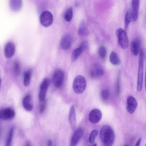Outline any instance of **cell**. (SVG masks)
Masks as SVG:
<instances>
[{
    "label": "cell",
    "instance_id": "1",
    "mask_svg": "<svg viewBox=\"0 0 146 146\" xmlns=\"http://www.w3.org/2000/svg\"><path fill=\"white\" fill-rule=\"evenodd\" d=\"M100 138L104 145L110 146L115 139V134L113 129L110 125H104L101 127L100 132Z\"/></svg>",
    "mask_w": 146,
    "mask_h": 146
},
{
    "label": "cell",
    "instance_id": "2",
    "mask_svg": "<svg viewBox=\"0 0 146 146\" xmlns=\"http://www.w3.org/2000/svg\"><path fill=\"white\" fill-rule=\"evenodd\" d=\"M139 54L137 89L138 92H140L142 90L143 80L144 53L143 50V49H140Z\"/></svg>",
    "mask_w": 146,
    "mask_h": 146
},
{
    "label": "cell",
    "instance_id": "3",
    "mask_svg": "<svg viewBox=\"0 0 146 146\" xmlns=\"http://www.w3.org/2000/svg\"><path fill=\"white\" fill-rule=\"evenodd\" d=\"M86 82L85 78L83 76L79 75L74 79L72 88L74 92L77 94L82 93L86 89Z\"/></svg>",
    "mask_w": 146,
    "mask_h": 146
},
{
    "label": "cell",
    "instance_id": "4",
    "mask_svg": "<svg viewBox=\"0 0 146 146\" xmlns=\"http://www.w3.org/2000/svg\"><path fill=\"white\" fill-rule=\"evenodd\" d=\"M116 34L120 46L123 49H126L128 46L129 40L126 31L119 28L116 30Z\"/></svg>",
    "mask_w": 146,
    "mask_h": 146
},
{
    "label": "cell",
    "instance_id": "5",
    "mask_svg": "<svg viewBox=\"0 0 146 146\" xmlns=\"http://www.w3.org/2000/svg\"><path fill=\"white\" fill-rule=\"evenodd\" d=\"M41 25L45 27L50 26L53 21V16L52 14L48 11H44L40 14L39 18Z\"/></svg>",
    "mask_w": 146,
    "mask_h": 146
},
{
    "label": "cell",
    "instance_id": "6",
    "mask_svg": "<svg viewBox=\"0 0 146 146\" xmlns=\"http://www.w3.org/2000/svg\"><path fill=\"white\" fill-rule=\"evenodd\" d=\"M50 81L47 78H44L42 81L40 86L38 94L40 101L42 102L45 99L47 90L50 86Z\"/></svg>",
    "mask_w": 146,
    "mask_h": 146
},
{
    "label": "cell",
    "instance_id": "7",
    "mask_svg": "<svg viewBox=\"0 0 146 146\" xmlns=\"http://www.w3.org/2000/svg\"><path fill=\"white\" fill-rule=\"evenodd\" d=\"M64 74L60 69L56 70L53 74L52 80L54 85L57 88L62 85L64 80Z\"/></svg>",
    "mask_w": 146,
    "mask_h": 146
},
{
    "label": "cell",
    "instance_id": "8",
    "mask_svg": "<svg viewBox=\"0 0 146 146\" xmlns=\"http://www.w3.org/2000/svg\"><path fill=\"white\" fill-rule=\"evenodd\" d=\"M104 74V70L102 66L98 63L92 65L90 70V75L93 78L102 76Z\"/></svg>",
    "mask_w": 146,
    "mask_h": 146
},
{
    "label": "cell",
    "instance_id": "9",
    "mask_svg": "<svg viewBox=\"0 0 146 146\" xmlns=\"http://www.w3.org/2000/svg\"><path fill=\"white\" fill-rule=\"evenodd\" d=\"M102 116V113L99 109H94L90 111L89 114L88 119L91 123H96L100 121Z\"/></svg>",
    "mask_w": 146,
    "mask_h": 146
},
{
    "label": "cell",
    "instance_id": "10",
    "mask_svg": "<svg viewBox=\"0 0 146 146\" xmlns=\"http://www.w3.org/2000/svg\"><path fill=\"white\" fill-rule=\"evenodd\" d=\"M137 106V102L135 98L132 96H129L127 100L126 109L128 112L131 114L133 113Z\"/></svg>",
    "mask_w": 146,
    "mask_h": 146
},
{
    "label": "cell",
    "instance_id": "11",
    "mask_svg": "<svg viewBox=\"0 0 146 146\" xmlns=\"http://www.w3.org/2000/svg\"><path fill=\"white\" fill-rule=\"evenodd\" d=\"M15 115L14 110L10 108L1 110L0 111V118L3 120H10L13 118Z\"/></svg>",
    "mask_w": 146,
    "mask_h": 146
},
{
    "label": "cell",
    "instance_id": "12",
    "mask_svg": "<svg viewBox=\"0 0 146 146\" xmlns=\"http://www.w3.org/2000/svg\"><path fill=\"white\" fill-rule=\"evenodd\" d=\"M72 42L71 36L69 34H66L63 36L60 41V46L64 50L69 49L71 47Z\"/></svg>",
    "mask_w": 146,
    "mask_h": 146
},
{
    "label": "cell",
    "instance_id": "13",
    "mask_svg": "<svg viewBox=\"0 0 146 146\" xmlns=\"http://www.w3.org/2000/svg\"><path fill=\"white\" fill-rule=\"evenodd\" d=\"M83 134V129L81 128L76 129L73 134L70 141L71 145L75 146L78 143Z\"/></svg>",
    "mask_w": 146,
    "mask_h": 146
},
{
    "label": "cell",
    "instance_id": "14",
    "mask_svg": "<svg viewBox=\"0 0 146 146\" xmlns=\"http://www.w3.org/2000/svg\"><path fill=\"white\" fill-rule=\"evenodd\" d=\"M15 48L14 44L12 42H9L5 45L4 50V54L7 58H10L14 54Z\"/></svg>",
    "mask_w": 146,
    "mask_h": 146
},
{
    "label": "cell",
    "instance_id": "15",
    "mask_svg": "<svg viewBox=\"0 0 146 146\" xmlns=\"http://www.w3.org/2000/svg\"><path fill=\"white\" fill-rule=\"evenodd\" d=\"M140 0H132L131 13L133 20L136 21L138 17Z\"/></svg>",
    "mask_w": 146,
    "mask_h": 146
},
{
    "label": "cell",
    "instance_id": "16",
    "mask_svg": "<svg viewBox=\"0 0 146 146\" xmlns=\"http://www.w3.org/2000/svg\"><path fill=\"white\" fill-rule=\"evenodd\" d=\"M140 49V41L138 38L133 40L130 45V50L132 54L134 56H137L139 53Z\"/></svg>",
    "mask_w": 146,
    "mask_h": 146
},
{
    "label": "cell",
    "instance_id": "17",
    "mask_svg": "<svg viewBox=\"0 0 146 146\" xmlns=\"http://www.w3.org/2000/svg\"><path fill=\"white\" fill-rule=\"evenodd\" d=\"M69 120L71 128L73 129H74L76 125V116L75 109L73 106L71 107L70 109Z\"/></svg>",
    "mask_w": 146,
    "mask_h": 146
},
{
    "label": "cell",
    "instance_id": "18",
    "mask_svg": "<svg viewBox=\"0 0 146 146\" xmlns=\"http://www.w3.org/2000/svg\"><path fill=\"white\" fill-rule=\"evenodd\" d=\"M22 104L24 109L28 111H30L33 109L31 103V97L29 94L26 95L23 98Z\"/></svg>",
    "mask_w": 146,
    "mask_h": 146
},
{
    "label": "cell",
    "instance_id": "19",
    "mask_svg": "<svg viewBox=\"0 0 146 146\" xmlns=\"http://www.w3.org/2000/svg\"><path fill=\"white\" fill-rule=\"evenodd\" d=\"M10 7L13 11L17 12L21 9L22 6V0H10Z\"/></svg>",
    "mask_w": 146,
    "mask_h": 146
},
{
    "label": "cell",
    "instance_id": "20",
    "mask_svg": "<svg viewBox=\"0 0 146 146\" xmlns=\"http://www.w3.org/2000/svg\"><path fill=\"white\" fill-rule=\"evenodd\" d=\"M32 70L28 69L24 72L23 74V84L25 86H28L30 84L32 75Z\"/></svg>",
    "mask_w": 146,
    "mask_h": 146
},
{
    "label": "cell",
    "instance_id": "21",
    "mask_svg": "<svg viewBox=\"0 0 146 146\" xmlns=\"http://www.w3.org/2000/svg\"><path fill=\"white\" fill-rule=\"evenodd\" d=\"M110 59L111 63L114 65H117L120 63V59L117 54L114 51H112L110 53Z\"/></svg>",
    "mask_w": 146,
    "mask_h": 146
},
{
    "label": "cell",
    "instance_id": "22",
    "mask_svg": "<svg viewBox=\"0 0 146 146\" xmlns=\"http://www.w3.org/2000/svg\"><path fill=\"white\" fill-rule=\"evenodd\" d=\"M133 20V17L131 10H128L127 12L125 19V30H127L128 26Z\"/></svg>",
    "mask_w": 146,
    "mask_h": 146
},
{
    "label": "cell",
    "instance_id": "23",
    "mask_svg": "<svg viewBox=\"0 0 146 146\" xmlns=\"http://www.w3.org/2000/svg\"><path fill=\"white\" fill-rule=\"evenodd\" d=\"M83 51V49L80 47L74 49L71 55L72 61H75L81 54Z\"/></svg>",
    "mask_w": 146,
    "mask_h": 146
},
{
    "label": "cell",
    "instance_id": "24",
    "mask_svg": "<svg viewBox=\"0 0 146 146\" xmlns=\"http://www.w3.org/2000/svg\"><path fill=\"white\" fill-rule=\"evenodd\" d=\"M14 132V128L12 127L10 129L8 134L7 137L6 143V145L10 146L11 145Z\"/></svg>",
    "mask_w": 146,
    "mask_h": 146
},
{
    "label": "cell",
    "instance_id": "25",
    "mask_svg": "<svg viewBox=\"0 0 146 146\" xmlns=\"http://www.w3.org/2000/svg\"><path fill=\"white\" fill-rule=\"evenodd\" d=\"M13 69L14 74L16 76H19L21 72V66L19 62L17 61L14 62Z\"/></svg>",
    "mask_w": 146,
    "mask_h": 146
},
{
    "label": "cell",
    "instance_id": "26",
    "mask_svg": "<svg viewBox=\"0 0 146 146\" xmlns=\"http://www.w3.org/2000/svg\"><path fill=\"white\" fill-rule=\"evenodd\" d=\"M73 16V10L71 7L68 9L66 11L64 15V19L65 20L69 22L71 20Z\"/></svg>",
    "mask_w": 146,
    "mask_h": 146
},
{
    "label": "cell",
    "instance_id": "27",
    "mask_svg": "<svg viewBox=\"0 0 146 146\" xmlns=\"http://www.w3.org/2000/svg\"><path fill=\"white\" fill-rule=\"evenodd\" d=\"M98 133V131L96 129L93 130L91 132L89 138V141L91 144H93Z\"/></svg>",
    "mask_w": 146,
    "mask_h": 146
},
{
    "label": "cell",
    "instance_id": "28",
    "mask_svg": "<svg viewBox=\"0 0 146 146\" xmlns=\"http://www.w3.org/2000/svg\"><path fill=\"white\" fill-rule=\"evenodd\" d=\"M99 56L102 58H104L106 55L107 50L106 48L104 46H100L98 49Z\"/></svg>",
    "mask_w": 146,
    "mask_h": 146
},
{
    "label": "cell",
    "instance_id": "29",
    "mask_svg": "<svg viewBox=\"0 0 146 146\" xmlns=\"http://www.w3.org/2000/svg\"><path fill=\"white\" fill-rule=\"evenodd\" d=\"M86 26L84 21H82L80 23L78 30V34L79 35H82L84 33Z\"/></svg>",
    "mask_w": 146,
    "mask_h": 146
},
{
    "label": "cell",
    "instance_id": "30",
    "mask_svg": "<svg viewBox=\"0 0 146 146\" xmlns=\"http://www.w3.org/2000/svg\"><path fill=\"white\" fill-rule=\"evenodd\" d=\"M101 96L102 99L106 100L108 99L110 96V93L107 90H103L101 93Z\"/></svg>",
    "mask_w": 146,
    "mask_h": 146
},
{
    "label": "cell",
    "instance_id": "31",
    "mask_svg": "<svg viewBox=\"0 0 146 146\" xmlns=\"http://www.w3.org/2000/svg\"><path fill=\"white\" fill-rule=\"evenodd\" d=\"M121 90V86L120 81L119 78L117 80L116 86H115V92L116 93L117 95H119L120 92Z\"/></svg>",
    "mask_w": 146,
    "mask_h": 146
},
{
    "label": "cell",
    "instance_id": "32",
    "mask_svg": "<svg viewBox=\"0 0 146 146\" xmlns=\"http://www.w3.org/2000/svg\"><path fill=\"white\" fill-rule=\"evenodd\" d=\"M88 42L86 40H85L82 41L80 43L79 46L82 48L84 51L88 46Z\"/></svg>",
    "mask_w": 146,
    "mask_h": 146
},
{
    "label": "cell",
    "instance_id": "33",
    "mask_svg": "<svg viewBox=\"0 0 146 146\" xmlns=\"http://www.w3.org/2000/svg\"><path fill=\"white\" fill-rule=\"evenodd\" d=\"M41 102H42L40 104V113H42L43 112L45 109L46 104V101L45 100Z\"/></svg>",
    "mask_w": 146,
    "mask_h": 146
},
{
    "label": "cell",
    "instance_id": "34",
    "mask_svg": "<svg viewBox=\"0 0 146 146\" xmlns=\"http://www.w3.org/2000/svg\"><path fill=\"white\" fill-rule=\"evenodd\" d=\"M141 138H139L138 139L136 144L135 145V146H139L140 145V143H141Z\"/></svg>",
    "mask_w": 146,
    "mask_h": 146
},
{
    "label": "cell",
    "instance_id": "35",
    "mask_svg": "<svg viewBox=\"0 0 146 146\" xmlns=\"http://www.w3.org/2000/svg\"><path fill=\"white\" fill-rule=\"evenodd\" d=\"M52 142L51 140H48L47 142V145L48 146H50L52 145Z\"/></svg>",
    "mask_w": 146,
    "mask_h": 146
},
{
    "label": "cell",
    "instance_id": "36",
    "mask_svg": "<svg viewBox=\"0 0 146 146\" xmlns=\"http://www.w3.org/2000/svg\"><path fill=\"white\" fill-rule=\"evenodd\" d=\"M145 88L146 90V67L145 69Z\"/></svg>",
    "mask_w": 146,
    "mask_h": 146
},
{
    "label": "cell",
    "instance_id": "37",
    "mask_svg": "<svg viewBox=\"0 0 146 146\" xmlns=\"http://www.w3.org/2000/svg\"><path fill=\"white\" fill-rule=\"evenodd\" d=\"M93 146H96L97 145L96 143L94 144V145H93Z\"/></svg>",
    "mask_w": 146,
    "mask_h": 146
},
{
    "label": "cell",
    "instance_id": "38",
    "mask_svg": "<svg viewBox=\"0 0 146 146\" xmlns=\"http://www.w3.org/2000/svg\"><path fill=\"white\" fill-rule=\"evenodd\" d=\"M27 144H29V143H27ZM28 145V144H27V145Z\"/></svg>",
    "mask_w": 146,
    "mask_h": 146
},
{
    "label": "cell",
    "instance_id": "39",
    "mask_svg": "<svg viewBox=\"0 0 146 146\" xmlns=\"http://www.w3.org/2000/svg\"><path fill=\"white\" fill-rule=\"evenodd\" d=\"M145 146H146V143L145 144Z\"/></svg>",
    "mask_w": 146,
    "mask_h": 146
}]
</instances>
